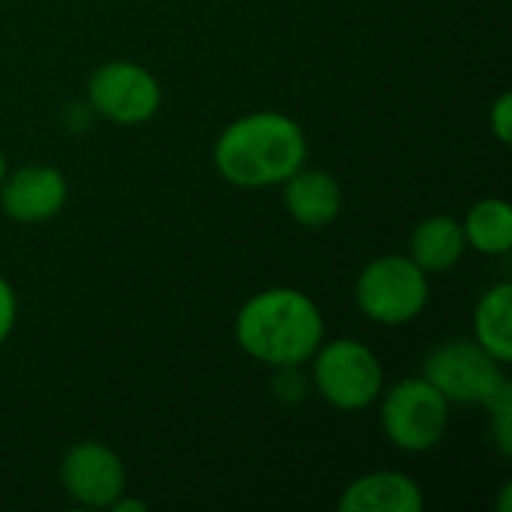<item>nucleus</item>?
Here are the masks:
<instances>
[{
  "instance_id": "obj_3",
  "label": "nucleus",
  "mask_w": 512,
  "mask_h": 512,
  "mask_svg": "<svg viewBox=\"0 0 512 512\" xmlns=\"http://www.w3.org/2000/svg\"><path fill=\"white\" fill-rule=\"evenodd\" d=\"M354 294L363 315L384 327H399L426 309L429 279L411 255H384L363 267Z\"/></svg>"
},
{
  "instance_id": "obj_5",
  "label": "nucleus",
  "mask_w": 512,
  "mask_h": 512,
  "mask_svg": "<svg viewBox=\"0 0 512 512\" xmlns=\"http://www.w3.org/2000/svg\"><path fill=\"white\" fill-rule=\"evenodd\" d=\"M312 381L318 393L342 411L369 408L384 390V369L378 357L357 339H336L318 345Z\"/></svg>"
},
{
  "instance_id": "obj_1",
  "label": "nucleus",
  "mask_w": 512,
  "mask_h": 512,
  "mask_svg": "<svg viewBox=\"0 0 512 512\" xmlns=\"http://www.w3.org/2000/svg\"><path fill=\"white\" fill-rule=\"evenodd\" d=\"M306 135L279 111H255L234 120L213 147L219 177L240 189L285 183L306 162Z\"/></svg>"
},
{
  "instance_id": "obj_7",
  "label": "nucleus",
  "mask_w": 512,
  "mask_h": 512,
  "mask_svg": "<svg viewBox=\"0 0 512 512\" xmlns=\"http://www.w3.org/2000/svg\"><path fill=\"white\" fill-rule=\"evenodd\" d=\"M90 105L111 123L135 126L159 111L162 90L159 81L138 63L111 60L102 63L87 81Z\"/></svg>"
},
{
  "instance_id": "obj_11",
  "label": "nucleus",
  "mask_w": 512,
  "mask_h": 512,
  "mask_svg": "<svg viewBox=\"0 0 512 512\" xmlns=\"http://www.w3.org/2000/svg\"><path fill=\"white\" fill-rule=\"evenodd\" d=\"M426 507L423 489L417 480L396 471H375L354 480L342 498V512H420Z\"/></svg>"
},
{
  "instance_id": "obj_16",
  "label": "nucleus",
  "mask_w": 512,
  "mask_h": 512,
  "mask_svg": "<svg viewBox=\"0 0 512 512\" xmlns=\"http://www.w3.org/2000/svg\"><path fill=\"white\" fill-rule=\"evenodd\" d=\"M15 315H18V300L12 285L0 276V345L9 339L12 327H15Z\"/></svg>"
},
{
  "instance_id": "obj_8",
  "label": "nucleus",
  "mask_w": 512,
  "mask_h": 512,
  "mask_svg": "<svg viewBox=\"0 0 512 512\" xmlns=\"http://www.w3.org/2000/svg\"><path fill=\"white\" fill-rule=\"evenodd\" d=\"M60 483L81 507H111L126 492V468L111 447L78 441L60 462Z\"/></svg>"
},
{
  "instance_id": "obj_10",
  "label": "nucleus",
  "mask_w": 512,
  "mask_h": 512,
  "mask_svg": "<svg viewBox=\"0 0 512 512\" xmlns=\"http://www.w3.org/2000/svg\"><path fill=\"white\" fill-rule=\"evenodd\" d=\"M285 210L303 228H327L342 210V186L321 168H297L285 183Z\"/></svg>"
},
{
  "instance_id": "obj_14",
  "label": "nucleus",
  "mask_w": 512,
  "mask_h": 512,
  "mask_svg": "<svg viewBox=\"0 0 512 512\" xmlns=\"http://www.w3.org/2000/svg\"><path fill=\"white\" fill-rule=\"evenodd\" d=\"M465 240L483 255H507L512 246V210L501 198L477 201L465 216Z\"/></svg>"
},
{
  "instance_id": "obj_2",
  "label": "nucleus",
  "mask_w": 512,
  "mask_h": 512,
  "mask_svg": "<svg viewBox=\"0 0 512 512\" xmlns=\"http://www.w3.org/2000/svg\"><path fill=\"white\" fill-rule=\"evenodd\" d=\"M237 345L267 366H303L324 342L321 309L294 288H270L243 303L237 324Z\"/></svg>"
},
{
  "instance_id": "obj_6",
  "label": "nucleus",
  "mask_w": 512,
  "mask_h": 512,
  "mask_svg": "<svg viewBox=\"0 0 512 512\" xmlns=\"http://www.w3.org/2000/svg\"><path fill=\"white\" fill-rule=\"evenodd\" d=\"M501 366L474 339H450L429 351L423 378L450 405H486L507 381Z\"/></svg>"
},
{
  "instance_id": "obj_15",
  "label": "nucleus",
  "mask_w": 512,
  "mask_h": 512,
  "mask_svg": "<svg viewBox=\"0 0 512 512\" xmlns=\"http://www.w3.org/2000/svg\"><path fill=\"white\" fill-rule=\"evenodd\" d=\"M489 123H492V129H495V135H498V141L501 144H510L512 138V96L510 93H501L498 99H495V105H492V111H489Z\"/></svg>"
},
{
  "instance_id": "obj_17",
  "label": "nucleus",
  "mask_w": 512,
  "mask_h": 512,
  "mask_svg": "<svg viewBox=\"0 0 512 512\" xmlns=\"http://www.w3.org/2000/svg\"><path fill=\"white\" fill-rule=\"evenodd\" d=\"M111 510L114 512H144L147 510V504H144V501H132V498H123V495H120V498H117V501H114V504H111Z\"/></svg>"
},
{
  "instance_id": "obj_4",
  "label": "nucleus",
  "mask_w": 512,
  "mask_h": 512,
  "mask_svg": "<svg viewBox=\"0 0 512 512\" xmlns=\"http://www.w3.org/2000/svg\"><path fill=\"white\" fill-rule=\"evenodd\" d=\"M381 426L393 447L405 453H429L447 435L450 402L426 378H405L387 390Z\"/></svg>"
},
{
  "instance_id": "obj_18",
  "label": "nucleus",
  "mask_w": 512,
  "mask_h": 512,
  "mask_svg": "<svg viewBox=\"0 0 512 512\" xmlns=\"http://www.w3.org/2000/svg\"><path fill=\"white\" fill-rule=\"evenodd\" d=\"M3 177H6V159H3V153H0V183H3Z\"/></svg>"
},
{
  "instance_id": "obj_12",
  "label": "nucleus",
  "mask_w": 512,
  "mask_h": 512,
  "mask_svg": "<svg viewBox=\"0 0 512 512\" xmlns=\"http://www.w3.org/2000/svg\"><path fill=\"white\" fill-rule=\"evenodd\" d=\"M465 231L453 216H429L411 234V261L426 273H447L465 255Z\"/></svg>"
},
{
  "instance_id": "obj_13",
  "label": "nucleus",
  "mask_w": 512,
  "mask_h": 512,
  "mask_svg": "<svg viewBox=\"0 0 512 512\" xmlns=\"http://www.w3.org/2000/svg\"><path fill=\"white\" fill-rule=\"evenodd\" d=\"M512 285L501 282L489 288L474 312V342L489 351L498 363H510L512 357Z\"/></svg>"
},
{
  "instance_id": "obj_9",
  "label": "nucleus",
  "mask_w": 512,
  "mask_h": 512,
  "mask_svg": "<svg viewBox=\"0 0 512 512\" xmlns=\"http://www.w3.org/2000/svg\"><path fill=\"white\" fill-rule=\"evenodd\" d=\"M66 180L51 165H27L0 183V207L15 222H45L66 204Z\"/></svg>"
}]
</instances>
